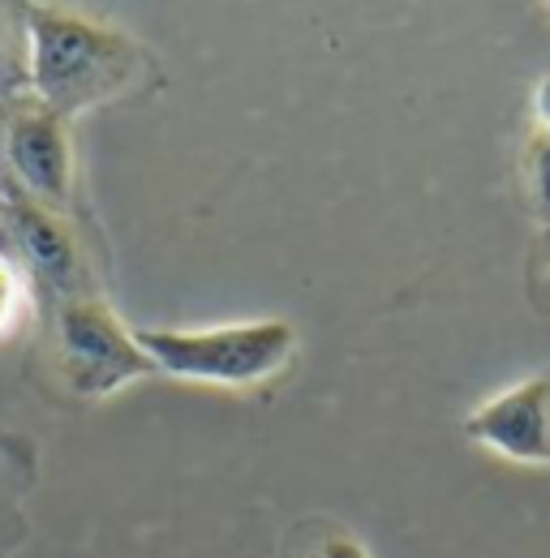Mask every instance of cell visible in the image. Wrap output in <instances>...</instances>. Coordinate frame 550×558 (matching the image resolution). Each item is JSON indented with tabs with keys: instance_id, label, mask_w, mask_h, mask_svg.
I'll return each mask as SVG.
<instances>
[{
	"instance_id": "cell-1",
	"label": "cell",
	"mask_w": 550,
	"mask_h": 558,
	"mask_svg": "<svg viewBox=\"0 0 550 558\" xmlns=\"http://www.w3.org/2000/svg\"><path fill=\"white\" fill-rule=\"evenodd\" d=\"M26 35L31 95L65 121L159 82V61L151 48L112 22L52 4H26Z\"/></svg>"
},
{
	"instance_id": "cell-2",
	"label": "cell",
	"mask_w": 550,
	"mask_h": 558,
	"mask_svg": "<svg viewBox=\"0 0 550 558\" xmlns=\"http://www.w3.org/2000/svg\"><path fill=\"white\" fill-rule=\"evenodd\" d=\"M138 340L159 374L246 391L288 369L297 352V327L284 318L224 327H142Z\"/></svg>"
},
{
	"instance_id": "cell-3",
	"label": "cell",
	"mask_w": 550,
	"mask_h": 558,
	"mask_svg": "<svg viewBox=\"0 0 550 558\" xmlns=\"http://www.w3.org/2000/svg\"><path fill=\"white\" fill-rule=\"evenodd\" d=\"M57 369L77 400H108L138 378L159 374L138 331H130L104 296L57 305Z\"/></svg>"
},
{
	"instance_id": "cell-4",
	"label": "cell",
	"mask_w": 550,
	"mask_h": 558,
	"mask_svg": "<svg viewBox=\"0 0 550 558\" xmlns=\"http://www.w3.org/2000/svg\"><path fill=\"white\" fill-rule=\"evenodd\" d=\"M73 121L44 108L31 90L0 104V185L69 215L77 190V155H73Z\"/></svg>"
},
{
	"instance_id": "cell-5",
	"label": "cell",
	"mask_w": 550,
	"mask_h": 558,
	"mask_svg": "<svg viewBox=\"0 0 550 558\" xmlns=\"http://www.w3.org/2000/svg\"><path fill=\"white\" fill-rule=\"evenodd\" d=\"M0 254L13 258L26 283L39 296H52L57 305L99 296L73 219L39 207L4 185H0Z\"/></svg>"
},
{
	"instance_id": "cell-6",
	"label": "cell",
	"mask_w": 550,
	"mask_h": 558,
	"mask_svg": "<svg viewBox=\"0 0 550 558\" xmlns=\"http://www.w3.org/2000/svg\"><path fill=\"white\" fill-rule=\"evenodd\" d=\"M465 438L507 464L550 469V369L490 396L465 417Z\"/></svg>"
},
{
	"instance_id": "cell-7",
	"label": "cell",
	"mask_w": 550,
	"mask_h": 558,
	"mask_svg": "<svg viewBox=\"0 0 550 558\" xmlns=\"http://www.w3.org/2000/svg\"><path fill=\"white\" fill-rule=\"evenodd\" d=\"M31 90V35L26 4H0V104Z\"/></svg>"
},
{
	"instance_id": "cell-8",
	"label": "cell",
	"mask_w": 550,
	"mask_h": 558,
	"mask_svg": "<svg viewBox=\"0 0 550 558\" xmlns=\"http://www.w3.org/2000/svg\"><path fill=\"white\" fill-rule=\"evenodd\" d=\"M529 194L542 210V219H550V82L538 86V125L529 138Z\"/></svg>"
},
{
	"instance_id": "cell-9",
	"label": "cell",
	"mask_w": 550,
	"mask_h": 558,
	"mask_svg": "<svg viewBox=\"0 0 550 558\" xmlns=\"http://www.w3.org/2000/svg\"><path fill=\"white\" fill-rule=\"evenodd\" d=\"M31 301H35V288L13 267V258L0 254V340L22 331V323L31 314Z\"/></svg>"
},
{
	"instance_id": "cell-10",
	"label": "cell",
	"mask_w": 550,
	"mask_h": 558,
	"mask_svg": "<svg viewBox=\"0 0 550 558\" xmlns=\"http://www.w3.org/2000/svg\"><path fill=\"white\" fill-rule=\"evenodd\" d=\"M297 558H370V550L348 529H332V533H314Z\"/></svg>"
}]
</instances>
